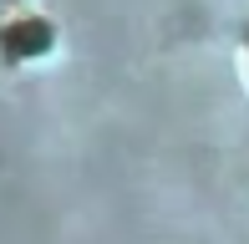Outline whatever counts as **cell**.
Segmentation results:
<instances>
[{"instance_id":"6da1fadb","label":"cell","mask_w":249,"mask_h":244,"mask_svg":"<svg viewBox=\"0 0 249 244\" xmlns=\"http://www.w3.org/2000/svg\"><path fill=\"white\" fill-rule=\"evenodd\" d=\"M10 51L16 56H36V51L51 46V26H41V20H20V26H10Z\"/></svg>"}]
</instances>
